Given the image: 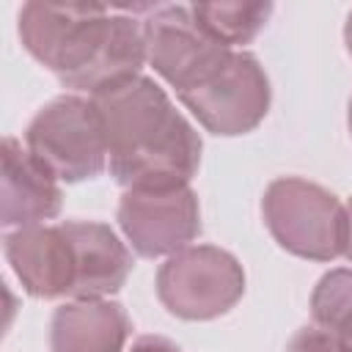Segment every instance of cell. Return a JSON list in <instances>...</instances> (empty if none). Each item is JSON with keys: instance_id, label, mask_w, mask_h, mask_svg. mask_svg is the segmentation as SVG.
I'll list each match as a JSON object with an SVG mask.
<instances>
[{"instance_id": "cell-1", "label": "cell", "mask_w": 352, "mask_h": 352, "mask_svg": "<svg viewBox=\"0 0 352 352\" xmlns=\"http://www.w3.org/2000/svg\"><path fill=\"white\" fill-rule=\"evenodd\" d=\"M19 38L66 88L91 96L140 77L148 60L143 19L104 6L28 3L19 11Z\"/></svg>"}, {"instance_id": "cell-2", "label": "cell", "mask_w": 352, "mask_h": 352, "mask_svg": "<svg viewBox=\"0 0 352 352\" xmlns=\"http://www.w3.org/2000/svg\"><path fill=\"white\" fill-rule=\"evenodd\" d=\"M104 118L107 168L126 190L187 184L201 162V138L148 77L91 96Z\"/></svg>"}, {"instance_id": "cell-3", "label": "cell", "mask_w": 352, "mask_h": 352, "mask_svg": "<svg viewBox=\"0 0 352 352\" xmlns=\"http://www.w3.org/2000/svg\"><path fill=\"white\" fill-rule=\"evenodd\" d=\"M261 212L270 234L289 253L314 261L344 256L346 206L330 190L297 176H283L267 187Z\"/></svg>"}, {"instance_id": "cell-4", "label": "cell", "mask_w": 352, "mask_h": 352, "mask_svg": "<svg viewBox=\"0 0 352 352\" xmlns=\"http://www.w3.org/2000/svg\"><path fill=\"white\" fill-rule=\"evenodd\" d=\"M25 148L60 182L94 179L107 165V132L99 104L88 96H58L25 132Z\"/></svg>"}, {"instance_id": "cell-5", "label": "cell", "mask_w": 352, "mask_h": 352, "mask_svg": "<svg viewBox=\"0 0 352 352\" xmlns=\"http://www.w3.org/2000/svg\"><path fill=\"white\" fill-rule=\"evenodd\" d=\"M184 107L214 135H245L270 110V80L250 52L231 50L192 85L179 91Z\"/></svg>"}, {"instance_id": "cell-6", "label": "cell", "mask_w": 352, "mask_h": 352, "mask_svg": "<svg viewBox=\"0 0 352 352\" xmlns=\"http://www.w3.org/2000/svg\"><path fill=\"white\" fill-rule=\"evenodd\" d=\"M242 294V264L214 245L182 248L157 272L160 302L182 319H214L231 311Z\"/></svg>"}, {"instance_id": "cell-7", "label": "cell", "mask_w": 352, "mask_h": 352, "mask_svg": "<svg viewBox=\"0 0 352 352\" xmlns=\"http://www.w3.org/2000/svg\"><path fill=\"white\" fill-rule=\"evenodd\" d=\"M118 226L138 256H173L201 234L198 198L187 184L126 190L118 204Z\"/></svg>"}, {"instance_id": "cell-8", "label": "cell", "mask_w": 352, "mask_h": 352, "mask_svg": "<svg viewBox=\"0 0 352 352\" xmlns=\"http://www.w3.org/2000/svg\"><path fill=\"white\" fill-rule=\"evenodd\" d=\"M146 50L154 72L179 91L195 82L231 47L214 41L192 16L190 6H151L143 19Z\"/></svg>"}, {"instance_id": "cell-9", "label": "cell", "mask_w": 352, "mask_h": 352, "mask_svg": "<svg viewBox=\"0 0 352 352\" xmlns=\"http://www.w3.org/2000/svg\"><path fill=\"white\" fill-rule=\"evenodd\" d=\"M6 258L19 283L33 297H72L74 248L63 226H28L6 234Z\"/></svg>"}, {"instance_id": "cell-10", "label": "cell", "mask_w": 352, "mask_h": 352, "mask_svg": "<svg viewBox=\"0 0 352 352\" xmlns=\"http://www.w3.org/2000/svg\"><path fill=\"white\" fill-rule=\"evenodd\" d=\"M3 226L28 228L60 212L55 173L38 162L16 138L3 140Z\"/></svg>"}, {"instance_id": "cell-11", "label": "cell", "mask_w": 352, "mask_h": 352, "mask_svg": "<svg viewBox=\"0 0 352 352\" xmlns=\"http://www.w3.org/2000/svg\"><path fill=\"white\" fill-rule=\"evenodd\" d=\"M74 248V300H102L118 292L132 270V256L116 231L104 223H60Z\"/></svg>"}, {"instance_id": "cell-12", "label": "cell", "mask_w": 352, "mask_h": 352, "mask_svg": "<svg viewBox=\"0 0 352 352\" xmlns=\"http://www.w3.org/2000/svg\"><path fill=\"white\" fill-rule=\"evenodd\" d=\"M129 316L110 300H74L60 305L50 322L52 352H121Z\"/></svg>"}, {"instance_id": "cell-13", "label": "cell", "mask_w": 352, "mask_h": 352, "mask_svg": "<svg viewBox=\"0 0 352 352\" xmlns=\"http://www.w3.org/2000/svg\"><path fill=\"white\" fill-rule=\"evenodd\" d=\"M195 22L220 44L236 47L256 38L267 25L272 6L270 3H198L190 6Z\"/></svg>"}, {"instance_id": "cell-14", "label": "cell", "mask_w": 352, "mask_h": 352, "mask_svg": "<svg viewBox=\"0 0 352 352\" xmlns=\"http://www.w3.org/2000/svg\"><path fill=\"white\" fill-rule=\"evenodd\" d=\"M311 314L324 330H336L352 314V270H330L322 275L311 294Z\"/></svg>"}, {"instance_id": "cell-15", "label": "cell", "mask_w": 352, "mask_h": 352, "mask_svg": "<svg viewBox=\"0 0 352 352\" xmlns=\"http://www.w3.org/2000/svg\"><path fill=\"white\" fill-rule=\"evenodd\" d=\"M286 352H349V346L336 333L316 324V327H302L300 333H294Z\"/></svg>"}, {"instance_id": "cell-16", "label": "cell", "mask_w": 352, "mask_h": 352, "mask_svg": "<svg viewBox=\"0 0 352 352\" xmlns=\"http://www.w3.org/2000/svg\"><path fill=\"white\" fill-rule=\"evenodd\" d=\"M132 352H182V349L173 341L162 338V336H143V338L135 341Z\"/></svg>"}, {"instance_id": "cell-17", "label": "cell", "mask_w": 352, "mask_h": 352, "mask_svg": "<svg viewBox=\"0 0 352 352\" xmlns=\"http://www.w3.org/2000/svg\"><path fill=\"white\" fill-rule=\"evenodd\" d=\"M330 333H336V336L349 346V352H352V314H349V316H346L336 330H330Z\"/></svg>"}, {"instance_id": "cell-18", "label": "cell", "mask_w": 352, "mask_h": 352, "mask_svg": "<svg viewBox=\"0 0 352 352\" xmlns=\"http://www.w3.org/2000/svg\"><path fill=\"white\" fill-rule=\"evenodd\" d=\"M344 256L352 261V198L346 204V239H344Z\"/></svg>"}, {"instance_id": "cell-19", "label": "cell", "mask_w": 352, "mask_h": 352, "mask_svg": "<svg viewBox=\"0 0 352 352\" xmlns=\"http://www.w3.org/2000/svg\"><path fill=\"white\" fill-rule=\"evenodd\" d=\"M344 41H346V50L352 55V14L346 16V25H344Z\"/></svg>"}, {"instance_id": "cell-20", "label": "cell", "mask_w": 352, "mask_h": 352, "mask_svg": "<svg viewBox=\"0 0 352 352\" xmlns=\"http://www.w3.org/2000/svg\"><path fill=\"white\" fill-rule=\"evenodd\" d=\"M349 132H352V102H349Z\"/></svg>"}]
</instances>
